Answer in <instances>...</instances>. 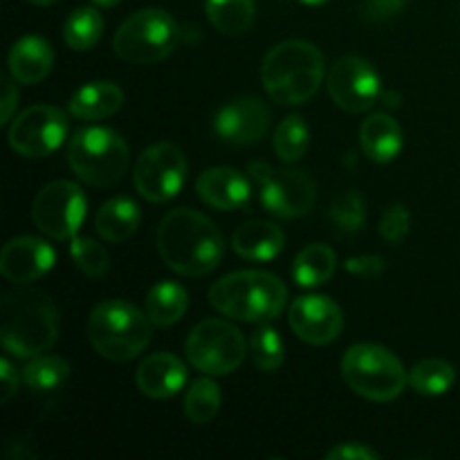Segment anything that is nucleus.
<instances>
[{"instance_id":"obj_1","label":"nucleus","mask_w":460,"mask_h":460,"mask_svg":"<svg viewBox=\"0 0 460 460\" xmlns=\"http://www.w3.org/2000/svg\"><path fill=\"white\" fill-rule=\"evenodd\" d=\"M157 252L180 277L198 279L214 272L225 256V238L214 220L189 207L169 211L157 227Z\"/></svg>"},{"instance_id":"obj_2","label":"nucleus","mask_w":460,"mask_h":460,"mask_svg":"<svg viewBox=\"0 0 460 460\" xmlns=\"http://www.w3.org/2000/svg\"><path fill=\"white\" fill-rule=\"evenodd\" d=\"M58 340V308L45 292L18 288L3 299L0 341L18 359L48 353Z\"/></svg>"},{"instance_id":"obj_3","label":"nucleus","mask_w":460,"mask_h":460,"mask_svg":"<svg viewBox=\"0 0 460 460\" xmlns=\"http://www.w3.org/2000/svg\"><path fill=\"white\" fill-rule=\"evenodd\" d=\"M323 54L308 40H283L263 58L261 79L270 99L281 106H301L322 88Z\"/></svg>"},{"instance_id":"obj_4","label":"nucleus","mask_w":460,"mask_h":460,"mask_svg":"<svg viewBox=\"0 0 460 460\" xmlns=\"http://www.w3.org/2000/svg\"><path fill=\"white\" fill-rule=\"evenodd\" d=\"M209 304L220 314L245 323H268L288 305V288L277 274L263 270H241L216 281Z\"/></svg>"},{"instance_id":"obj_5","label":"nucleus","mask_w":460,"mask_h":460,"mask_svg":"<svg viewBox=\"0 0 460 460\" xmlns=\"http://www.w3.org/2000/svg\"><path fill=\"white\" fill-rule=\"evenodd\" d=\"M151 319L146 310L121 299H108L94 305L88 317V341L103 359L130 362L151 344Z\"/></svg>"},{"instance_id":"obj_6","label":"nucleus","mask_w":460,"mask_h":460,"mask_svg":"<svg viewBox=\"0 0 460 460\" xmlns=\"http://www.w3.org/2000/svg\"><path fill=\"white\" fill-rule=\"evenodd\" d=\"M128 144L112 128L90 126L76 130L67 142V164L90 187H112L128 169Z\"/></svg>"},{"instance_id":"obj_7","label":"nucleus","mask_w":460,"mask_h":460,"mask_svg":"<svg viewBox=\"0 0 460 460\" xmlns=\"http://www.w3.org/2000/svg\"><path fill=\"white\" fill-rule=\"evenodd\" d=\"M341 377L350 391L371 402H391L409 385V373L389 349L355 344L341 358Z\"/></svg>"},{"instance_id":"obj_8","label":"nucleus","mask_w":460,"mask_h":460,"mask_svg":"<svg viewBox=\"0 0 460 460\" xmlns=\"http://www.w3.org/2000/svg\"><path fill=\"white\" fill-rule=\"evenodd\" d=\"M180 43V27L164 9H139L130 13L112 36V49L128 63H157L173 54Z\"/></svg>"},{"instance_id":"obj_9","label":"nucleus","mask_w":460,"mask_h":460,"mask_svg":"<svg viewBox=\"0 0 460 460\" xmlns=\"http://www.w3.org/2000/svg\"><path fill=\"white\" fill-rule=\"evenodd\" d=\"M250 350L243 332L225 319H205L189 335L184 353L189 364L205 376H229Z\"/></svg>"},{"instance_id":"obj_10","label":"nucleus","mask_w":460,"mask_h":460,"mask_svg":"<svg viewBox=\"0 0 460 460\" xmlns=\"http://www.w3.org/2000/svg\"><path fill=\"white\" fill-rule=\"evenodd\" d=\"M247 171L270 214L279 218H301L314 207L317 187L305 171L274 169L268 162H250Z\"/></svg>"},{"instance_id":"obj_11","label":"nucleus","mask_w":460,"mask_h":460,"mask_svg":"<svg viewBox=\"0 0 460 460\" xmlns=\"http://www.w3.org/2000/svg\"><path fill=\"white\" fill-rule=\"evenodd\" d=\"M85 218V193L70 180H54L45 184L31 205V220L45 236L54 241H70L76 236Z\"/></svg>"},{"instance_id":"obj_12","label":"nucleus","mask_w":460,"mask_h":460,"mask_svg":"<svg viewBox=\"0 0 460 460\" xmlns=\"http://www.w3.org/2000/svg\"><path fill=\"white\" fill-rule=\"evenodd\" d=\"M187 180V157L175 144L160 142L139 155L133 171L135 191L148 202H166L180 193Z\"/></svg>"},{"instance_id":"obj_13","label":"nucleus","mask_w":460,"mask_h":460,"mask_svg":"<svg viewBox=\"0 0 460 460\" xmlns=\"http://www.w3.org/2000/svg\"><path fill=\"white\" fill-rule=\"evenodd\" d=\"M67 115L57 106L39 103L22 111L9 126V146L22 157H48L66 142Z\"/></svg>"},{"instance_id":"obj_14","label":"nucleus","mask_w":460,"mask_h":460,"mask_svg":"<svg viewBox=\"0 0 460 460\" xmlns=\"http://www.w3.org/2000/svg\"><path fill=\"white\" fill-rule=\"evenodd\" d=\"M326 85L332 103L350 115L371 111L382 97V81L376 67L353 54L337 58L328 72Z\"/></svg>"},{"instance_id":"obj_15","label":"nucleus","mask_w":460,"mask_h":460,"mask_svg":"<svg viewBox=\"0 0 460 460\" xmlns=\"http://www.w3.org/2000/svg\"><path fill=\"white\" fill-rule=\"evenodd\" d=\"M288 322L301 341L313 346L331 344L344 331V313L331 296H299L292 301Z\"/></svg>"},{"instance_id":"obj_16","label":"nucleus","mask_w":460,"mask_h":460,"mask_svg":"<svg viewBox=\"0 0 460 460\" xmlns=\"http://www.w3.org/2000/svg\"><path fill=\"white\" fill-rule=\"evenodd\" d=\"M272 124V111L261 97H238L225 103L214 119V130L223 142L250 146L261 142Z\"/></svg>"},{"instance_id":"obj_17","label":"nucleus","mask_w":460,"mask_h":460,"mask_svg":"<svg viewBox=\"0 0 460 460\" xmlns=\"http://www.w3.org/2000/svg\"><path fill=\"white\" fill-rule=\"evenodd\" d=\"M57 263V252L48 241L36 236L12 238L0 254V274L7 281L25 286L45 277Z\"/></svg>"},{"instance_id":"obj_18","label":"nucleus","mask_w":460,"mask_h":460,"mask_svg":"<svg viewBox=\"0 0 460 460\" xmlns=\"http://www.w3.org/2000/svg\"><path fill=\"white\" fill-rule=\"evenodd\" d=\"M196 193L205 205L220 211L245 209L252 200L250 180L232 166H214L202 171L196 182Z\"/></svg>"},{"instance_id":"obj_19","label":"nucleus","mask_w":460,"mask_h":460,"mask_svg":"<svg viewBox=\"0 0 460 460\" xmlns=\"http://www.w3.org/2000/svg\"><path fill=\"white\" fill-rule=\"evenodd\" d=\"M135 382L146 398L169 400L184 389L187 367L173 353H153L137 367Z\"/></svg>"},{"instance_id":"obj_20","label":"nucleus","mask_w":460,"mask_h":460,"mask_svg":"<svg viewBox=\"0 0 460 460\" xmlns=\"http://www.w3.org/2000/svg\"><path fill=\"white\" fill-rule=\"evenodd\" d=\"M232 247L241 259L265 263L281 254L286 247V234L270 220H250L234 232Z\"/></svg>"},{"instance_id":"obj_21","label":"nucleus","mask_w":460,"mask_h":460,"mask_svg":"<svg viewBox=\"0 0 460 460\" xmlns=\"http://www.w3.org/2000/svg\"><path fill=\"white\" fill-rule=\"evenodd\" d=\"M402 128L386 112H376L359 126V146L371 162L386 164L402 151Z\"/></svg>"},{"instance_id":"obj_22","label":"nucleus","mask_w":460,"mask_h":460,"mask_svg":"<svg viewBox=\"0 0 460 460\" xmlns=\"http://www.w3.org/2000/svg\"><path fill=\"white\" fill-rule=\"evenodd\" d=\"M54 52L49 43L40 36H22L9 52V75L18 84H40L52 72Z\"/></svg>"},{"instance_id":"obj_23","label":"nucleus","mask_w":460,"mask_h":460,"mask_svg":"<svg viewBox=\"0 0 460 460\" xmlns=\"http://www.w3.org/2000/svg\"><path fill=\"white\" fill-rule=\"evenodd\" d=\"M124 106V90L112 81H93L76 90L67 102V112L81 121H99Z\"/></svg>"},{"instance_id":"obj_24","label":"nucleus","mask_w":460,"mask_h":460,"mask_svg":"<svg viewBox=\"0 0 460 460\" xmlns=\"http://www.w3.org/2000/svg\"><path fill=\"white\" fill-rule=\"evenodd\" d=\"M139 220H142L139 207L130 198L117 196L99 207L97 216H94V229L103 241L117 245V243L128 241L137 232Z\"/></svg>"},{"instance_id":"obj_25","label":"nucleus","mask_w":460,"mask_h":460,"mask_svg":"<svg viewBox=\"0 0 460 460\" xmlns=\"http://www.w3.org/2000/svg\"><path fill=\"white\" fill-rule=\"evenodd\" d=\"M187 290L175 281H162L153 286L146 295V301H144V310H146L153 326L157 328H169L178 323L187 314Z\"/></svg>"},{"instance_id":"obj_26","label":"nucleus","mask_w":460,"mask_h":460,"mask_svg":"<svg viewBox=\"0 0 460 460\" xmlns=\"http://www.w3.org/2000/svg\"><path fill=\"white\" fill-rule=\"evenodd\" d=\"M337 270V254L323 243L305 245L292 263V277L301 288H319L332 279Z\"/></svg>"},{"instance_id":"obj_27","label":"nucleus","mask_w":460,"mask_h":460,"mask_svg":"<svg viewBox=\"0 0 460 460\" xmlns=\"http://www.w3.org/2000/svg\"><path fill=\"white\" fill-rule=\"evenodd\" d=\"M207 18L227 36L245 34L256 18V0H207Z\"/></svg>"},{"instance_id":"obj_28","label":"nucleus","mask_w":460,"mask_h":460,"mask_svg":"<svg viewBox=\"0 0 460 460\" xmlns=\"http://www.w3.org/2000/svg\"><path fill=\"white\" fill-rule=\"evenodd\" d=\"M72 368L58 355H36L27 362V367L22 368V382L27 385V389L36 391V394H49V391L61 389L63 385L70 377Z\"/></svg>"},{"instance_id":"obj_29","label":"nucleus","mask_w":460,"mask_h":460,"mask_svg":"<svg viewBox=\"0 0 460 460\" xmlns=\"http://www.w3.org/2000/svg\"><path fill=\"white\" fill-rule=\"evenodd\" d=\"M103 36V16L94 7H79L63 25V40L76 52L93 49Z\"/></svg>"},{"instance_id":"obj_30","label":"nucleus","mask_w":460,"mask_h":460,"mask_svg":"<svg viewBox=\"0 0 460 460\" xmlns=\"http://www.w3.org/2000/svg\"><path fill=\"white\" fill-rule=\"evenodd\" d=\"M454 382H456V371L445 359H422L409 371V386L427 398L447 394Z\"/></svg>"},{"instance_id":"obj_31","label":"nucleus","mask_w":460,"mask_h":460,"mask_svg":"<svg viewBox=\"0 0 460 460\" xmlns=\"http://www.w3.org/2000/svg\"><path fill=\"white\" fill-rule=\"evenodd\" d=\"M247 346H250L252 364L261 373H277L286 362V346H283L281 335L270 323L256 328Z\"/></svg>"},{"instance_id":"obj_32","label":"nucleus","mask_w":460,"mask_h":460,"mask_svg":"<svg viewBox=\"0 0 460 460\" xmlns=\"http://www.w3.org/2000/svg\"><path fill=\"white\" fill-rule=\"evenodd\" d=\"M220 386L209 377L193 382L184 395V413L193 425H209L220 411Z\"/></svg>"},{"instance_id":"obj_33","label":"nucleus","mask_w":460,"mask_h":460,"mask_svg":"<svg viewBox=\"0 0 460 460\" xmlns=\"http://www.w3.org/2000/svg\"><path fill=\"white\" fill-rule=\"evenodd\" d=\"M310 146V130L304 117L290 115L277 126L274 130V151L283 162L292 164L299 162L308 153Z\"/></svg>"},{"instance_id":"obj_34","label":"nucleus","mask_w":460,"mask_h":460,"mask_svg":"<svg viewBox=\"0 0 460 460\" xmlns=\"http://www.w3.org/2000/svg\"><path fill=\"white\" fill-rule=\"evenodd\" d=\"M328 218L340 234L353 236V234L362 232L367 225V202H364L362 193L355 189L340 193L328 209Z\"/></svg>"},{"instance_id":"obj_35","label":"nucleus","mask_w":460,"mask_h":460,"mask_svg":"<svg viewBox=\"0 0 460 460\" xmlns=\"http://www.w3.org/2000/svg\"><path fill=\"white\" fill-rule=\"evenodd\" d=\"M70 256L76 268L90 279H102L111 270V256L106 247L88 236H75L70 245Z\"/></svg>"},{"instance_id":"obj_36","label":"nucleus","mask_w":460,"mask_h":460,"mask_svg":"<svg viewBox=\"0 0 460 460\" xmlns=\"http://www.w3.org/2000/svg\"><path fill=\"white\" fill-rule=\"evenodd\" d=\"M409 225H411V214L402 202L386 207L380 218V236L386 245H400L407 238Z\"/></svg>"},{"instance_id":"obj_37","label":"nucleus","mask_w":460,"mask_h":460,"mask_svg":"<svg viewBox=\"0 0 460 460\" xmlns=\"http://www.w3.org/2000/svg\"><path fill=\"white\" fill-rule=\"evenodd\" d=\"M407 7V0H364V18L371 22L389 21Z\"/></svg>"},{"instance_id":"obj_38","label":"nucleus","mask_w":460,"mask_h":460,"mask_svg":"<svg viewBox=\"0 0 460 460\" xmlns=\"http://www.w3.org/2000/svg\"><path fill=\"white\" fill-rule=\"evenodd\" d=\"M344 268L349 270L350 274H355V277L376 279V277H380L382 272H385L386 263H385V259H382V256L367 254V256H355V259H349L344 263Z\"/></svg>"},{"instance_id":"obj_39","label":"nucleus","mask_w":460,"mask_h":460,"mask_svg":"<svg viewBox=\"0 0 460 460\" xmlns=\"http://www.w3.org/2000/svg\"><path fill=\"white\" fill-rule=\"evenodd\" d=\"M326 458L328 460H377L380 458V454L362 443H344L332 447L331 452L326 454Z\"/></svg>"},{"instance_id":"obj_40","label":"nucleus","mask_w":460,"mask_h":460,"mask_svg":"<svg viewBox=\"0 0 460 460\" xmlns=\"http://www.w3.org/2000/svg\"><path fill=\"white\" fill-rule=\"evenodd\" d=\"M0 380H3V389H0V402H9L12 395L18 391L21 385V376L16 368L12 367L9 359H0Z\"/></svg>"},{"instance_id":"obj_41","label":"nucleus","mask_w":460,"mask_h":460,"mask_svg":"<svg viewBox=\"0 0 460 460\" xmlns=\"http://www.w3.org/2000/svg\"><path fill=\"white\" fill-rule=\"evenodd\" d=\"M13 76H3V102H0V124H7L12 119L13 111L18 106V88L13 85Z\"/></svg>"},{"instance_id":"obj_42","label":"nucleus","mask_w":460,"mask_h":460,"mask_svg":"<svg viewBox=\"0 0 460 460\" xmlns=\"http://www.w3.org/2000/svg\"><path fill=\"white\" fill-rule=\"evenodd\" d=\"M398 99H400L398 94H395V97H394V94H391V93H382L380 102H382V103H386V106H389V108H398V106H400Z\"/></svg>"},{"instance_id":"obj_43","label":"nucleus","mask_w":460,"mask_h":460,"mask_svg":"<svg viewBox=\"0 0 460 460\" xmlns=\"http://www.w3.org/2000/svg\"><path fill=\"white\" fill-rule=\"evenodd\" d=\"M94 4H99V7H115V4H119L121 0H93Z\"/></svg>"},{"instance_id":"obj_44","label":"nucleus","mask_w":460,"mask_h":460,"mask_svg":"<svg viewBox=\"0 0 460 460\" xmlns=\"http://www.w3.org/2000/svg\"><path fill=\"white\" fill-rule=\"evenodd\" d=\"M27 3H31V4H40V7H45V4L57 3V0H27Z\"/></svg>"},{"instance_id":"obj_45","label":"nucleus","mask_w":460,"mask_h":460,"mask_svg":"<svg viewBox=\"0 0 460 460\" xmlns=\"http://www.w3.org/2000/svg\"><path fill=\"white\" fill-rule=\"evenodd\" d=\"M301 3H304V4H313V7H317V4L328 3V0H301Z\"/></svg>"}]
</instances>
